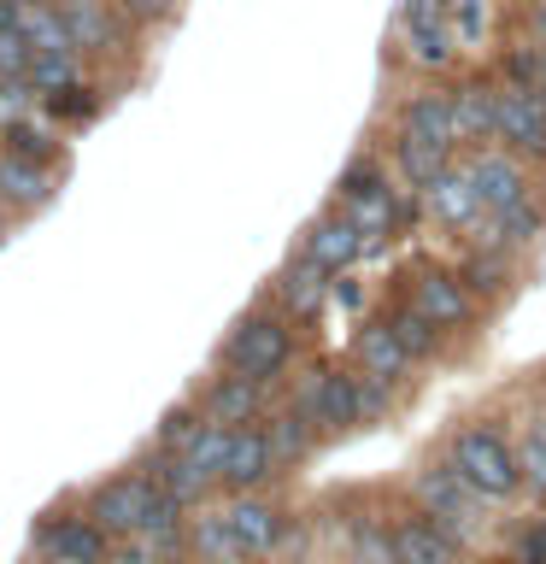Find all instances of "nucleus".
<instances>
[{"instance_id": "obj_1", "label": "nucleus", "mask_w": 546, "mask_h": 564, "mask_svg": "<svg viewBox=\"0 0 546 564\" xmlns=\"http://www.w3.org/2000/svg\"><path fill=\"white\" fill-rule=\"evenodd\" d=\"M447 458L458 465V476L482 494V500H511V494H523V465H517V441H505L500 423H465V430H452L447 441Z\"/></svg>"}, {"instance_id": "obj_2", "label": "nucleus", "mask_w": 546, "mask_h": 564, "mask_svg": "<svg viewBox=\"0 0 546 564\" xmlns=\"http://www.w3.org/2000/svg\"><path fill=\"white\" fill-rule=\"evenodd\" d=\"M412 500H417V511H429L435 523H447L465 546L482 535L488 506H493V500H482V494L465 482V476H458V465H452L447 453H440V458H423V465H417V476H412Z\"/></svg>"}, {"instance_id": "obj_3", "label": "nucleus", "mask_w": 546, "mask_h": 564, "mask_svg": "<svg viewBox=\"0 0 546 564\" xmlns=\"http://www.w3.org/2000/svg\"><path fill=\"white\" fill-rule=\"evenodd\" d=\"M288 359H294V329H288V317H276V312L241 317L223 341V370H241V377H253V382H276L282 370H288Z\"/></svg>"}, {"instance_id": "obj_4", "label": "nucleus", "mask_w": 546, "mask_h": 564, "mask_svg": "<svg viewBox=\"0 0 546 564\" xmlns=\"http://www.w3.org/2000/svg\"><path fill=\"white\" fill-rule=\"evenodd\" d=\"M294 405L306 412L324 435H341L352 423H364V400H359V370H312L294 388Z\"/></svg>"}, {"instance_id": "obj_5", "label": "nucleus", "mask_w": 546, "mask_h": 564, "mask_svg": "<svg viewBox=\"0 0 546 564\" xmlns=\"http://www.w3.org/2000/svg\"><path fill=\"white\" fill-rule=\"evenodd\" d=\"M500 148H511L528 165H546V88L500 83Z\"/></svg>"}, {"instance_id": "obj_6", "label": "nucleus", "mask_w": 546, "mask_h": 564, "mask_svg": "<svg viewBox=\"0 0 546 564\" xmlns=\"http://www.w3.org/2000/svg\"><path fill=\"white\" fill-rule=\"evenodd\" d=\"M417 200H423V218H429L435 229H452V236H476L482 218H488L482 200H476V183H470L465 159H452L429 188H417Z\"/></svg>"}, {"instance_id": "obj_7", "label": "nucleus", "mask_w": 546, "mask_h": 564, "mask_svg": "<svg viewBox=\"0 0 546 564\" xmlns=\"http://www.w3.org/2000/svg\"><path fill=\"white\" fill-rule=\"evenodd\" d=\"M159 488L148 470H130V476H112V482L95 488V500H88V518H95L106 535H141V523H148V511L159 500Z\"/></svg>"}, {"instance_id": "obj_8", "label": "nucleus", "mask_w": 546, "mask_h": 564, "mask_svg": "<svg viewBox=\"0 0 546 564\" xmlns=\"http://www.w3.org/2000/svg\"><path fill=\"white\" fill-rule=\"evenodd\" d=\"M412 306L429 317L435 329H465L470 317H476V294H470V282L447 271V264H423V271L412 276Z\"/></svg>"}, {"instance_id": "obj_9", "label": "nucleus", "mask_w": 546, "mask_h": 564, "mask_svg": "<svg viewBox=\"0 0 546 564\" xmlns=\"http://www.w3.org/2000/svg\"><path fill=\"white\" fill-rule=\"evenodd\" d=\"M540 236H546V194H540V188H528V194H517L511 206L488 212L482 229H476V241H482V247H500V253H511V259H523Z\"/></svg>"}, {"instance_id": "obj_10", "label": "nucleus", "mask_w": 546, "mask_h": 564, "mask_svg": "<svg viewBox=\"0 0 546 564\" xmlns=\"http://www.w3.org/2000/svg\"><path fill=\"white\" fill-rule=\"evenodd\" d=\"M465 165H470V183H476V200H482V212H500L511 206L517 194H528L535 183H528V159H517L511 148H470L465 153Z\"/></svg>"}, {"instance_id": "obj_11", "label": "nucleus", "mask_w": 546, "mask_h": 564, "mask_svg": "<svg viewBox=\"0 0 546 564\" xmlns=\"http://www.w3.org/2000/svg\"><path fill=\"white\" fill-rule=\"evenodd\" d=\"M299 253L317 259L329 276H341V271H352V264L370 253V236L347 218V212H324V218L306 224V236H299Z\"/></svg>"}, {"instance_id": "obj_12", "label": "nucleus", "mask_w": 546, "mask_h": 564, "mask_svg": "<svg viewBox=\"0 0 546 564\" xmlns=\"http://www.w3.org/2000/svg\"><path fill=\"white\" fill-rule=\"evenodd\" d=\"M276 476V447H271V430H259V423H241L236 435H229V458H223V476L218 482L229 494H253Z\"/></svg>"}, {"instance_id": "obj_13", "label": "nucleus", "mask_w": 546, "mask_h": 564, "mask_svg": "<svg viewBox=\"0 0 546 564\" xmlns=\"http://www.w3.org/2000/svg\"><path fill=\"white\" fill-rule=\"evenodd\" d=\"M452 123H458V148H493L500 141V83H458L452 88Z\"/></svg>"}, {"instance_id": "obj_14", "label": "nucleus", "mask_w": 546, "mask_h": 564, "mask_svg": "<svg viewBox=\"0 0 546 564\" xmlns=\"http://www.w3.org/2000/svg\"><path fill=\"white\" fill-rule=\"evenodd\" d=\"M223 518H229V535H236L241 558H264V553H276L282 529H288V518H282V511H276L271 500H259V488H253V494H236V500L223 506Z\"/></svg>"}, {"instance_id": "obj_15", "label": "nucleus", "mask_w": 546, "mask_h": 564, "mask_svg": "<svg viewBox=\"0 0 546 564\" xmlns=\"http://www.w3.org/2000/svg\"><path fill=\"white\" fill-rule=\"evenodd\" d=\"M394 541H400V564H465V541L447 523H435L429 511L394 518Z\"/></svg>"}, {"instance_id": "obj_16", "label": "nucleus", "mask_w": 546, "mask_h": 564, "mask_svg": "<svg viewBox=\"0 0 546 564\" xmlns=\"http://www.w3.org/2000/svg\"><path fill=\"white\" fill-rule=\"evenodd\" d=\"M264 388L271 382H253V377H241V370H229V377H218L206 388V400H200V412L211 423H229V430H241V423H259L264 412Z\"/></svg>"}, {"instance_id": "obj_17", "label": "nucleus", "mask_w": 546, "mask_h": 564, "mask_svg": "<svg viewBox=\"0 0 546 564\" xmlns=\"http://www.w3.org/2000/svg\"><path fill=\"white\" fill-rule=\"evenodd\" d=\"M352 365H359L364 377H387V382H400L417 359L405 352L400 335L387 329V317H370V324H364L359 335H352Z\"/></svg>"}, {"instance_id": "obj_18", "label": "nucleus", "mask_w": 546, "mask_h": 564, "mask_svg": "<svg viewBox=\"0 0 546 564\" xmlns=\"http://www.w3.org/2000/svg\"><path fill=\"white\" fill-rule=\"evenodd\" d=\"M400 135H417V141H440V148H458L452 88H417V95L400 106Z\"/></svg>"}, {"instance_id": "obj_19", "label": "nucleus", "mask_w": 546, "mask_h": 564, "mask_svg": "<svg viewBox=\"0 0 546 564\" xmlns=\"http://www.w3.org/2000/svg\"><path fill=\"white\" fill-rule=\"evenodd\" d=\"M42 546L53 564H106V529L95 518H53L42 523Z\"/></svg>"}, {"instance_id": "obj_20", "label": "nucleus", "mask_w": 546, "mask_h": 564, "mask_svg": "<svg viewBox=\"0 0 546 564\" xmlns=\"http://www.w3.org/2000/svg\"><path fill=\"white\" fill-rule=\"evenodd\" d=\"M329 294H335V289H329V271H324L317 259L299 253V259L282 264V276H276V300H282V306H288L294 317H312Z\"/></svg>"}, {"instance_id": "obj_21", "label": "nucleus", "mask_w": 546, "mask_h": 564, "mask_svg": "<svg viewBox=\"0 0 546 564\" xmlns=\"http://www.w3.org/2000/svg\"><path fill=\"white\" fill-rule=\"evenodd\" d=\"M458 159V148H440V141H417V135H394V171L405 188H429L440 171Z\"/></svg>"}, {"instance_id": "obj_22", "label": "nucleus", "mask_w": 546, "mask_h": 564, "mask_svg": "<svg viewBox=\"0 0 546 564\" xmlns=\"http://www.w3.org/2000/svg\"><path fill=\"white\" fill-rule=\"evenodd\" d=\"M148 476H153V482H159V488L171 494V500H183V506L206 500V494L218 488V476H206V470L194 465L188 453H165V447H159V458L148 465Z\"/></svg>"}, {"instance_id": "obj_23", "label": "nucleus", "mask_w": 546, "mask_h": 564, "mask_svg": "<svg viewBox=\"0 0 546 564\" xmlns=\"http://www.w3.org/2000/svg\"><path fill=\"white\" fill-rule=\"evenodd\" d=\"M405 24V47L423 70H447L452 53H458V35L447 30V18H400Z\"/></svg>"}, {"instance_id": "obj_24", "label": "nucleus", "mask_w": 546, "mask_h": 564, "mask_svg": "<svg viewBox=\"0 0 546 564\" xmlns=\"http://www.w3.org/2000/svg\"><path fill=\"white\" fill-rule=\"evenodd\" d=\"M59 12H65V30H70V42H77V47L106 53L118 42V24H112V12H106L100 0H59Z\"/></svg>"}, {"instance_id": "obj_25", "label": "nucleus", "mask_w": 546, "mask_h": 564, "mask_svg": "<svg viewBox=\"0 0 546 564\" xmlns=\"http://www.w3.org/2000/svg\"><path fill=\"white\" fill-rule=\"evenodd\" d=\"M347 553H352V564H400L394 523H387V518H376V511H364V518H352Z\"/></svg>"}, {"instance_id": "obj_26", "label": "nucleus", "mask_w": 546, "mask_h": 564, "mask_svg": "<svg viewBox=\"0 0 546 564\" xmlns=\"http://www.w3.org/2000/svg\"><path fill=\"white\" fill-rule=\"evenodd\" d=\"M458 276L470 282V294H505L511 276H517V259L500 253V247H482V241H476V253L458 264Z\"/></svg>"}, {"instance_id": "obj_27", "label": "nucleus", "mask_w": 546, "mask_h": 564, "mask_svg": "<svg viewBox=\"0 0 546 564\" xmlns=\"http://www.w3.org/2000/svg\"><path fill=\"white\" fill-rule=\"evenodd\" d=\"M317 423L299 412V405H288V412L282 417H271V447H276V465H299V458H306L312 447H317Z\"/></svg>"}, {"instance_id": "obj_28", "label": "nucleus", "mask_w": 546, "mask_h": 564, "mask_svg": "<svg viewBox=\"0 0 546 564\" xmlns=\"http://www.w3.org/2000/svg\"><path fill=\"white\" fill-rule=\"evenodd\" d=\"M47 171L42 165H35V159H0V194H7V200L12 206H42L47 200Z\"/></svg>"}, {"instance_id": "obj_29", "label": "nucleus", "mask_w": 546, "mask_h": 564, "mask_svg": "<svg viewBox=\"0 0 546 564\" xmlns=\"http://www.w3.org/2000/svg\"><path fill=\"white\" fill-rule=\"evenodd\" d=\"M188 541H194V553H200V564H247L241 546H236V535H229V518H223V511H211V518L194 523Z\"/></svg>"}, {"instance_id": "obj_30", "label": "nucleus", "mask_w": 546, "mask_h": 564, "mask_svg": "<svg viewBox=\"0 0 546 564\" xmlns=\"http://www.w3.org/2000/svg\"><path fill=\"white\" fill-rule=\"evenodd\" d=\"M517 465H523V488L535 494V500H546V417L523 423V435H517Z\"/></svg>"}, {"instance_id": "obj_31", "label": "nucleus", "mask_w": 546, "mask_h": 564, "mask_svg": "<svg viewBox=\"0 0 546 564\" xmlns=\"http://www.w3.org/2000/svg\"><path fill=\"white\" fill-rule=\"evenodd\" d=\"M382 317H387V329L400 335V341H405V352H412L417 365L435 352V335H440V329H435L429 317H423V312L412 306V300H405V306H394V312H382Z\"/></svg>"}, {"instance_id": "obj_32", "label": "nucleus", "mask_w": 546, "mask_h": 564, "mask_svg": "<svg viewBox=\"0 0 546 564\" xmlns=\"http://www.w3.org/2000/svg\"><path fill=\"white\" fill-rule=\"evenodd\" d=\"M18 30H24V42H30L35 53H47V47H77V42H70V30H65V12H59V7H35V0H30V7H24V24H18Z\"/></svg>"}, {"instance_id": "obj_33", "label": "nucleus", "mask_w": 546, "mask_h": 564, "mask_svg": "<svg viewBox=\"0 0 546 564\" xmlns=\"http://www.w3.org/2000/svg\"><path fill=\"white\" fill-rule=\"evenodd\" d=\"M30 83L42 88V95H59V88L77 83V47H47L30 59Z\"/></svg>"}, {"instance_id": "obj_34", "label": "nucleus", "mask_w": 546, "mask_h": 564, "mask_svg": "<svg viewBox=\"0 0 546 564\" xmlns=\"http://www.w3.org/2000/svg\"><path fill=\"white\" fill-rule=\"evenodd\" d=\"M229 435H236V430H229V423H211V417H206V430L194 435L183 453H188V458H194V465H200L206 476H223V458H229Z\"/></svg>"}, {"instance_id": "obj_35", "label": "nucleus", "mask_w": 546, "mask_h": 564, "mask_svg": "<svg viewBox=\"0 0 546 564\" xmlns=\"http://www.w3.org/2000/svg\"><path fill=\"white\" fill-rule=\"evenodd\" d=\"M387 183V165H382V159H370V153H359V159H352V165L341 171V183H335V200H359V194H370V188H382Z\"/></svg>"}, {"instance_id": "obj_36", "label": "nucleus", "mask_w": 546, "mask_h": 564, "mask_svg": "<svg viewBox=\"0 0 546 564\" xmlns=\"http://www.w3.org/2000/svg\"><path fill=\"white\" fill-rule=\"evenodd\" d=\"M206 430V412H188V405H171L165 417H159V447L165 453H183L194 435Z\"/></svg>"}, {"instance_id": "obj_37", "label": "nucleus", "mask_w": 546, "mask_h": 564, "mask_svg": "<svg viewBox=\"0 0 546 564\" xmlns=\"http://www.w3.org/2000/svg\"><path fill=\"white\" fill-rule=\"evenodd\" d=\"M7 141H12L18 159H35V165H47V159L59 153V141H53L47 130H35V123H24V118H18L12 130H7Z\"/></svg>"}, {"instance_id": "obj_38", "label": "nucleus", "mask_w": 546, "mask_h": 564, "mask_svg": "<svg viewBox=\"0 0 546 564\" xmlns=\"http://www.w3.org/2000/svg\"><path fill=\"white\" fill-rule=\"evenodd\" d=\"M35 47L24 42V30H0V77H30Z\"/></svg>"}, {"instance_id": "obj_39", "label": "nucleus", "mask_w": 546, "mask_h": 564, "mask_svg": "<svg viewBox=\"0 0 546 564\" xmlns=\"http://www.w3.org/2000/svg\"><path fill=\"white\" fill-rule=\"evenodd\" d=\"M53 112H59V118H95V95H88L83 83H70V88L53 95Z\"/></svg>"}, {"instance_id": "obj_40", "label": "nucleus", "mask_w": 546, "mask_h": 564, "mask_svg": "<svg viewBox=\"0 0 546 564\" xmlns=\"http://www.w3.org/2000/svg\"><path fill=\"white\" fill-rule=\"evenodd\" d=\"M118 7L130 12V18H165V12L176 7V0H118Z\"/></svg>"}, {"instance_id": "obj_41", "label": "nucleus", "mask_w": 546, "mask_h": 564, "mask_svg": "<svg viewBox=\"0 0 546 564\" xmlns=\"http://www.w3.org/2000/svg\"><path fill=\"white\" fill-rule=\"evenodd\" d=\"M517 564H546V523H540L535 535L523 541V553H517Z\"/></svg>"}, {"instance_id": "obj_42", "label": "nucleus", "mask_w": 546, "mask_h": 564, "mask_svg": "<svg viewBox=\"0 0 546 564\" xmlns=\"http://www.w3.org/2000/svg\"><path fill=\"white\" fill-rule=\"evenodd\" d=\"M458 18H465V42H476V30H482V7H476V0H458Z\"/></svg>"}, {"instance_id": "obj_43", "label": "nucleus", "mask_w": 546, "mask_h": 564, "mask_svg": "<svg viewBox=\"0 0 546 564\" xmlns=\"http://www.w3.org/2000/svg\"><path fill=\"white\" fill-rule=\"evenodd\" d=\"M24 7H30V0H0V30H18V24H24Z\"/></svg>"}, {"instance_id": "obj_44", "label": "nucleus", "mask_w": 546, "mask_h": 564, "mask_svg": "<svg viewBox=\"0 0 546 564\" xmlns=\"http://www.w3.org/2000/svg\"><path fill=\"white\" fill-rule=\"evenodd\" d=\"M535 42H546V0H535Z\"/></svg>"}, {"instance_id": "obj_45", "label": "nucleus", "mask_w": 546, "mask_h": 564, "mask_svg": "<svg viewBox=\"0 0 546 564\" xmlns=\"http://www.w3.org/2000/svg\"><path fill=\"white\" fill-rule=\"evenodd\" d=\"M535 88H546V42H540V77H535Z\"/></svg>"}, {"instance_id": "obj_46", "label": "nucleus", "mask_w": 546, "mask_h": 564, "mask_svg": "<svg viewBox=\"0 0 546 564\" xmlns=\"http://www.w3.org/2000/svg\"><path fill=\"white\" fill-rule=\"evenodd\" d=\"M540 417H546V394H540Z\"/></svg>"}]
</instances>
